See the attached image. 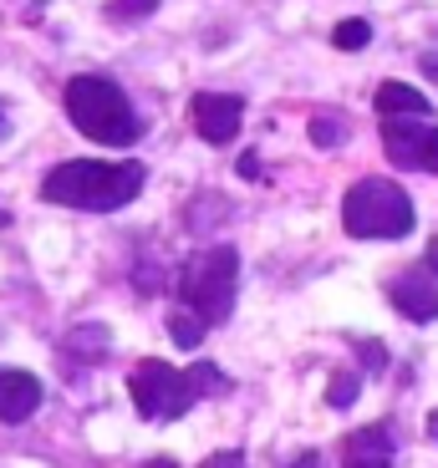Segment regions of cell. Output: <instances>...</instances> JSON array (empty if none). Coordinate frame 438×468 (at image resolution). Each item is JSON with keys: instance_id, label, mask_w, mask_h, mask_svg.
I'll use <instances>...</instances> for the list:
<instances>
[{"instance_id": "obj_1", "label": "cell", "mask_w": 438, "mask_h": 468, "mask_svg": "<svg viewBox=\"0 0 438 468\" xmlns=\"http://www.w3.org/2000/svg\"><path fill=\"white\" fill-rule=\"evenodd\" d=\"M143 164H102V158H71L41 178V199L61 209L112 214L143 194Z\"/></svg>"}, {"instance_id": "obj_2", "label": "cell", "mask_w": 438, "mask_h": 468, "mask_svg": "<svg viewBox=\"0 0 438 468\" xmlns=\"http://www.w3.org/2000/svg\"><path fill=\"white\" fill-rule=\"evenodd\" d=\"M67 117L71 128L82 133V138L102 143V148H133L143 138V122L133 112L128 92H123L112 77H97V71H82V77H71L67 82Z\"/></svg>"}, {"instance_id": "obj_3", "label": "cell", "mask_w": 438, "mask_h": 468, "mask_svg": "<svg viewBox=\"0 0 438 468\" xmlns=\"http://www.w3.org/2000/svg\"><path fill=\"white\" fill-rule=\"evenodd\" d=\"M342 229L352 239H403L413 234V199L392 178H357L342 194Z\"/></svg>"}, {"instance_id": "obj_4", "label": "cell", "mask_w": 438, "mask_h": 468, "mask_svg": "<svg viewBox=\"0 0 438 468\" xmlns=\"http://www.w3.org/2000/svg\"><path fill=\"white\" fill-rule=\"evenodd\" d=\"M235 291H240V255L230 245L199 250L178 275V301L204 326H225L230 311H235Z\"/></svg>"}, {"instance_id": "obj_5", "label": "cell", "mask_w": 438, "mask_h": 468, "mask_svg": "<svg viewBox=\"0 0 438 468\" xmlns=\"http://www.w3.org/2000/svg\"><path fill=\"white\" fill-rule=\"evenodd\" d=\"M128 398L148 422H174L194 408V382H189V372L148 356V362H138L128 372Z\"/></svg>"}, {"instance_id": "obj_6", "label": "cell", "mask_w": 438, "mask_h": 468, "mask_svg": "<svg viewBox=\"0 0 438 468\" xmlns=\"http://www.w3.org/2000/svg\"><path fill=\"white\" fill-rule=\"evenodd\" d=\"M382 148H388L392 164L438 174V128H428L423 117H388L382 122Z\"/></svg>"}, {"instance_id": "obj_7", "label": "cell", "mask_w": 438, "mask_h": 468, "mask_svg": "<svg viewBox=\"0 0 438 468\" xmlns=\"http://www.w3.org/2000/svg\"><path fill=\"white\" fill-rule=\"evenodd\" d=\"M189 112H194V128H199V138H204V143H214V148H225V143L240 133V122H245V97H230V92H199Z\"/></svg>"}, {"instance_id": "obj_8", "label": "cell", "mask_w": 438, "mask_h": 468, "mask_svg": "<svg viewBox=\"0 0 438 468\" xmlns=\"http://www.w3.org/2000/svg\"><path fill=\"white\" fill-rule=\"evenodd\" d=\"M388 301L403 311L413 326H428V321H438V285L428 281L423 270H408V275H398V281L388 285Z\"/></svg>"}, {"instance_id": "obj_9", "label": "cell", "mask_w": 438, "mask_h": 468, "mask_svg": "<svg viewBox=\"0 0 438 468\" xmlns=\"http://www.w3.org/2000/svg\"><path fill=\"white\" fill-rule=\"evenodd\" d=\"M342 468H392V428L368 422L342 438Z\"/></svg>"}, {"instance_id": "obj_10", "label": "cell", "mask_w": 438, "mask_h": 468, "mask_svg": "<svg viewBox=\"0 0 438 468\" xmlns=\"http://www.w3.org/2000/svg\"><path fill=\"white\" fill-rule=\"evenodd\" d=\"M41 408V382L21 367H0V422H26Z\"/></svg>"}, {"instance_id": "obj_11", "label": "cell", "mask_w": 438, "mask_h": 468, "mask_svg": "<svg viewBox=\"0 0 438 468\" xmlns=\"http://www.w3.org/2000/svg\"><path fill=\"white\" fill-rule=\"evenodd\" d=\"M372 102H378L382 117H428V107H433L418 87H408V82H382Z\"/></svg>"}, {"instance_id": "obj_12", "label": "cell", "mask_w": 438, "mask_h": 468, "mask_svg": "<svg viewBox=\"0 0 438 468\" xmlns=\"http://www.w3.org/2000/svg\"><path fill=\"white\" fill-rule=\"evenodd\" d=\"M204 331H209V326H204V321L194 316V311H174V316H168V336H174L184 351H194V346H199V341H204Z\"/></svg>"}, {"instance_id": "obj_13", "label": "cell", "mask_w": 438, "mask_h": 468, "mask_svg": "<svg viewBox=\"0 0 438 468\" xmlns=\"http://www.w3.org/2000/svg\"><path fill=\"white\" fill-rule=\"evenodd\" d=\"M189 382H194V398H219V392H230V377L219 372L214 362L189 367Z\"/></svg>"}, {"instance_id": "obj_14", "label": "cell", "mask_w": 438, "mask_h": 468, "mask_svg": "<svg viewBox=\"0 0 438 468\" xmlns=\"http://www.w3.org/2000/svg\"><path fill=\"white\" fill-rule=\"evenodd\" d=\"M342 138H347V122L337 112H316V117H311V143H316V148H337Z\"/></svg>"}, {"instance_id": "obj_15", "label": "cell", "mask_w": 438, "mask_h": 468, "mask_svg": "<svg viewBox=\"0 0 438 468\" xmlns=\"http://www.w3.org/2000/svg\"><path fill=\"white\" fill-rule=\"evenodd\" d=\"M368 41H372V26L362 21V16H357V21H342V26L332 31V47H337V51H362Z\"/></svg>"}, {"instance_id": "obj_16", "label": "cell", "mask_w": 438, "mask_h": 468, "mask_svg": "<svg viewBox=\"0 0 438 468\" xmlns=\"http://www.w3.org/2000/svg\"><path fill=\"white\" fill-rule=\"evenodd\" d=\"M164 0H107V21H143V16H154Z\"/></svg>"}, {"instance_id": "obj_17", "label": "cell", "mask_w": 438, "mask_h": 468, "mask_svg": "<svg viewBox=\"0 0 438 468\" xmlns=\"http://www.w3.org/2000/svg\"><path fill=\"white\" fill-rule=\"evenodd\" d=\"M357 392H362V377H357V372H337L332 387H326V402H332V408H352Z\"/></svg>"}, {"instance_id": "obj_18", "label": "cell", "mask_w": 438, "mask_h": 468, "mask_svg": "<svg viewBox=\"0 0 438 468\" xmlns=\"http://www.w3.org/2000/svg\"><path fill=\"white\" fill-rule=\"evenodd\" d=\"M199 468H245V453H240V448H225V453H209Z\"/></svg>"}, {"instance_id": "obj_19", "label": "cell", "mask_w": 438, "mask_h": 468, "mask_svg": "<svg viewBox=\"0 0 438 468\" xmlns=\"http://www.w3.org/2000/svg\"><path fill=\"white\" fill-rule=\"evenodd\" d=\"M285 468H321V453H316V448H306V453H296Z\"/></svg>"}, {"instance_id": "obj_20", "label": "cell", "mask_w": 438, "mask_h": 468, "mask_svg": "<svg viewBox=\"0 0 438 468\" xmlns=\"http://www.w3.org/2000/svg\"><path fill=\"white\" fill-rule=\"evenodd\" d=\"M423 260H428V270H433V275H438V234H433V239H428V255H423Z\"/></svg>"}, {"instance_id": "obj_21", "label": "cell", "mask_w": 438, "mask_h": 468, "mask_svg": "<svg viewBox=\"0 0 438 468\" xmlns=\"http://www.w3.org/2000/svg\"><path fill=\"white\" fill-rule=\"evenodd\" d=\"M428 438H433V443H438V408L428 412Z\"/></svg>"}, {"instance_id": "obj_22", "label": "cell", "mask_w": 438, "mask_h": 468, "mask_svg": "<svg viewBox=\"0 0 438 468\" xmlns=\"http://www.w3.org/2000/svg\"><path fill=\"white\" fill-rule=\"evenodd\" d=\"M0 138H11V117H5V107H0Z\"/></svg>"}, {"instance_id": "obj_23", "label": "cell", "mask_w": 438, "mask_h": 468, "mask_svg": "<svg viewBox=\"0 0 438 468\" xmlns=\"http://www.w3.org/2000/svg\"><path fill=\"white\" fill-rule=\"evenodd\" d=\"M148 468H174V458H158V463H148Z\"/></svg>"}]
</instances>
